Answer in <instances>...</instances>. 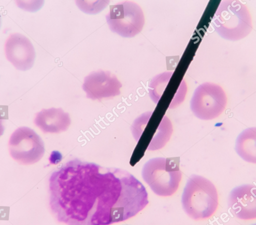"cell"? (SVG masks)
<instances>
[{
    "mask_svg": "<svg viewBox=\"0 0 256 225\" xmlns=\"http://www.w3.org/2000/svg\"><path fill=\"white\" fill-rule=\"evenodd\" d=\"M48 188L50 210L66 225H110L148 203L145 187L129 172L78 158L53 172Z\"/></svg>",
    "mask_w": 256,
    "mask_h": 225,
    "instance_id": "obj_1",
    "label": "cell"
},
{
    "mask_svg": "<svg viewBox=\"0 0 256 225\" xmlns=\"http://www.w3.org/2000/svg\"><path fill=\"white\" fill-rule=\"evenodd\" d=\"M182 204L191 218L196 220L207 219L215 212L218 205L216 188L206 178L192 175L184 188Z\"/></svg>",
    "mask_w": 256,
    "mask_h": 225,
    "instance_id": "obj_2",
    "label": "cell"
},
{
    "mask_svg": "<svg viewBox=\"0 0 256 225\" xmlns=\"http://www.w3.org/2000/svg\"><path fill=\"white\" fill-rule=\"evenodd\" d=\"M212 26L222 38L232 41L246 36L252 30L246 6L238 0H222L214 16Z\"/></svg>",
    "mask_w": 256,
    "mask_h": 225,
    "instance_id": "obj_3",
    "label": "cell"
},
{
    "mask_svg": "<svg viewBox=\"0 0 256 225\" xmlns=\"http://www.w3.org/2000/svg\"><path fill=\"white\" fill-rule=\"evenodd\" d=\"M142 177L152 191L168 196L178 190L182 178L178 158H154L144 165Z\"/></svg>",
    "mask_w": 256,
    "mask_h": 225,
    "instance_id": "obj_4",
    "label": "cell"
},
{
    "mask_svg": "<svg viewBox=\"0 0 256 225\" xmlns=\"http://www.w3.org/2000/svg\"><path fill=\"white\" fill-rule=\"evenodd\" d=\"M106 18L110 29L124 38H132L140 33L144 24L140 6L129 0L110 6Z\"/></svg>",
    "mask_w": 256,
    "mask_h": 225,
    "instance_id": "obj_5",
    "label": "cell"
},
{
    "mask_svg": "<svg viewBox=\"0 0 256 225\" xmlns=\"http://www.w3.org/2000/svg\"><path fill=\"white\" fill-rule=\"evenodd\" d=\"M227 97L219 85L206 82L199 85L194 90L190 102V108L194 114L202 120L216 118L226 106Z\"/></svg>",
    "mask_w": 256,
    "mask_h": 225,
    "instance_id": "obj_6",
    "label": "cell"
},
{
    "mask_svg": "<svg viewBox=\"0 0 256 225\" xmlns=\"http://www.w3.org/2000/svg\"><path fill=\"white\" fill-rule=\"evenodd\" d=\"M8 147L10 156L22 165L38 162L44 153L41 138L32 129L26 126L18 128L12 134Z\"/></svg>",
    "mask_w": 256,
    "mask_h": 225,
    "instance_id": "obj_7",
    "label": "cell"
},
{
    "mask_svg": "<svg viewBox=\"0 0 256 225\" xmlns=\"http://www.w3.org/2000/svg\"><path fill=\"white\" fill-rule=\"evenodd\" d=\"M122 86L115 74L110 71L99 70L84 78L82 88L87 98L101 100L120 95Z\"/></svg>",
    "mask_w": 256,
    "mask_h": 225,
    "instance_id": "obj_8",
    "label": "cell"
},
{
    "mask_svg": "<svg viewBox=\"0 0 256 225\" xmlns=\"http://www.w3.org/2000/svg\"><path fill=\"white\" fill-rule=\"evenodd\" d=\"M6 59L20 70L31 68L35 58V50L30 40L20 33L11 34L4 43Z\"/></svg>",
    "mask_w": 256,
    "mask_h": 225,
    "instance_id": "obj_9",
    "label": "cell"
},
{
    "mask_svg": "<svg viewBox=\"0 0 256 225\" xmlns=\"http://www.w3.org/2000/svg\"><path fill=\"white\" fill-rule=\"evenodd\" d=\"M256 186L242 184L234 188L228 196V207L236 218L250 220L256 218Z\"/></svg>",
    "mask_w": 256,
    "mask_h": 225,
    "instance_id": "obj_10",
    "label": "cell"
},
{
    "mask_svg": "<svg viewBox=\"0 0 256 225\" xmlns=\"http://www.w3.org/2000/svg\"><path fill=\"white\" fill-rule=\"evenodd\" d=\"M34 122L44 134H58L67 130L70 118L61 108H52L37 112Z\"/></svg>",
    "mask_w": 256,
    "mask_h": 225,
    "instance_id": "obj_11",
    "label": "cell"
},
{
    "mask_svg": "<svg viewBox=\"0 0 256 225\" xmlns=\"http://www.w3.org/2000/svg\"><path fill=\"white\" fill-rule=\"evenodd\" d=\"M235 150L244 160L256 163V128L252 127L244 130L237 137Z\"/></svg>",
    "mask_w": 256,
    "mask_h": 225,
    "instance_id": "obj_12",
    "label": "cell"
},
{
    "mask_svg": "<svg viewBox=\"0 0 256 225\" xmlns=\"http://www.w3.org/2000/svg\"><path fill=\"white\" fill-rule=\"evenodd\" d=\"M172 132L173 127L170 120L164 116L149 144L148 150H155L162 148L170 140Z\"/></svg>",
    "mask_w": 256,
    "mask_h": 225,
    "instance_id": "obj_13",
    "label": "cell"
},
{
    "mask_svg": "<svg viewBox=\"0 0 256 225\" xmlns=\"http://www.w3.org/2000/svg\"><path fill=\"white\" fill-rule=\"evenodd\" d=\"M173 72L172 71L162 72L154 77L150 82L149 94L155 104L158 103Z\"/></svg>",
    "mask_w": 256,
    "mask_h": 225,
    "instance_id": "obj_14",
    "label": "cell"
},
{
    "mask_svg": "<svg viewBox=\"0 0 256 225\" xmlns=\"http://www.w3.org/2000/svg\"><path fill=\"white\" fill-rule=\"evenodd\" d=\"M4 126L3 120L0 118V136H2L4 132Z\"/></svg>",
    "mask_w": 256,
    "mask_h": 225,
    "instance_id": "obj_15",
    "label": "cell"
},
{
    "mask_svg": "<svg viewBox=\"0 0 256 225\" xmlns=\"http://www.w3.org/2000/svg\"></svg>",
    "mask_w": 256,
    "mask_h": 225,
    "instance_id": "obj_16",
    "label": "cell"
}]
</instances>
